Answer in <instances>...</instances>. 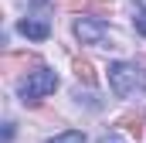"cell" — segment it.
Returning <instances> with one entry per match:
<instances>
[{
    "label": "cell",
    "instance_id": "cell-10",
    "mask_svg": "<svg viewBox=\"0 0 146 143\" xmlns=\"http://www.w3.org/2000/svg\"><path fill=\"white\" fill-rule=\"evenodd\" d=\"M136 31L146 37V7H139V10H136Z\"/></svg>",
    "mask_w": 146,
    "mask_h": 143
},
{
    "label": "cell",
    "instance_id": "cell-5",
    "mask_svg": "<svg viewBox=\"0 0 146 143\" xmlns=\"http://www.w3.org/2000/svg\"><path fill=\"white\" fill-rule=\"evenodd\" d=\"M17 31H21L24 37H31V41H44V37L51 34L48 21H37V17H24V21L17 24Z\"/></svg>",
    "mask_w": 146,
    "mask_h": 143
},
{
    "label": "cell",
    "instance_id": "cell-8",
    "mask_svg": "<svg viewBox=\"0 0 146 143\" xmlns=\"http://www.w3.org/2000/svg\"><path fill=\"white\" fill-rule=\"evenodd\" d=\"M119 126H122L126 133H133V136L139 140V136H143V130H146V119L139 116V112H126V116L119 119Z\"/></svg>",
    "mask_w": 146,
    "mask_h": 143
},
{
    "label": "cell",
    "instance_id": "cell-11",
    "mask_svg": "<svg viewBox=\"0 0 146 143\" xmlns=\"http://www.w3.org/2000/svg\"><path fill=\"white\" fill-rule=\"evenodd\" d=\"M99 143H122V140H119L115 133H106V136H102V140H99Z\"/></svg>",
    "mask_w": 146,
    "mask_h": 143
},
{
    "label": "cell",
    "instance_id": "cell-6",
    "mask_svg": "<svg viewBox=\"0 0 146 143\" xmlns=\"http://www.w3.org/2000/svg\"><path fill=\"white\" fill-rule=\"evenodd\" d=\"M68 10H88V14H99V17H106L112 10V0H61Z\"/></svg>",
    "mask_w": 146,
    "mask_h": 143
},
{
    "label": "cell",
    "instance_id": "cell-4",
    "mask_svg": "<svg viewBox=\"0 0 146 143\" xmlns=\"http://www.w3.org/2000/svg\"><path fill=\"white\" fill-rule=\"evenodd\" d=\"M75 37H78L82 44H106L109 27H106L102 21H88V17H82V21H75Z\"/></svg>",
    "mask_w": 146,
    "mask_h": 143
},
{
    "label": "cell",
    "instance_id": "cell-3",
    "mask_svg": "<svg viewBox=\"0 0 146 143\" xmlns=\"http://www.w3.org/2000/svg\"><path fill=\"white\" fill-rule=\"evenodd\" d=\"M0 68L7 72V75H14V72H21V68H44V61L34 51H7L0 58Z\"/></svg>",
    "mask_w": 146,
    "mask_h": 143
},
{
    "label": "cell",
    "instance_id": "cell-9",
    "mask_svg": "<svg viewBox=\"0 0 146 143\" xmlns=\"http://www.w3.org/2000/svg\"><path fill=\"white\" fill-rule=\"evenodd\" d=\"M48 143H85V136H82L78 130H68V133H61V136H51Z\"/></svg>",
    "mask_w": 146,
    "mask_h": 143
},
{
    "label": "cell",
    "instance_id": "cell-7",
    "mask_svg": "<svg viewBox=\"0 0 146 143\" xmlns=\"http://www.w3.org/2000/svg\"><path fill=\"white\" fill-rule=\"evenodd\" d=\"M72 72H75V78L82 82V85H99V75H95V65L88 61V58H72Z\"/></svg>",
    "mask_w": 146,
    "mask_h": 143
},
{
    "label": "cell",
    "instance_id": "cell-12",
    "mask_svg": "<svg viewBox=\"0 0 146 143\" xmlns=\"http://www.w3.org/2000/svg\"><path fill=\"white\" fill-rule=\"evenodd\" d=\"M31 3H44V0H31Z\"/></svg>",
    "mask_w": 146,
    "mask_h": 143
},
{
    "label": "cell",
    "instance_id": "cell-1",
    "mask_svg": "<svg viewBox=\"0 0 146 143\" xmlns=\"http://www.w3.org/2000/svg\"><path fill=\"white\" fill-rule=\"evenodd\" d=\"M109 85L119 99H129V96L146 92V75L133 61H112L109 65Z\"/></svg>",
    "mask_w": 146,
    "mask_h": 143
},
{
    "label": "cell",
    "instance_id": "cell-2",
    "mask_svg": "<svg viewBox=\"0 0 146 143\" xmlns=\"http://www.w3.org/2000/svg\"><path fill=\"white\" fill-rule=\"evenodd\" d=\"M54 89H58V75L51 68H37V72H31L27 82L21 85V99H24V106H34L44 96H51Z\"/></svg>",
    "mask_w": 146,
    "mask_h": 143
}]
</instances>
